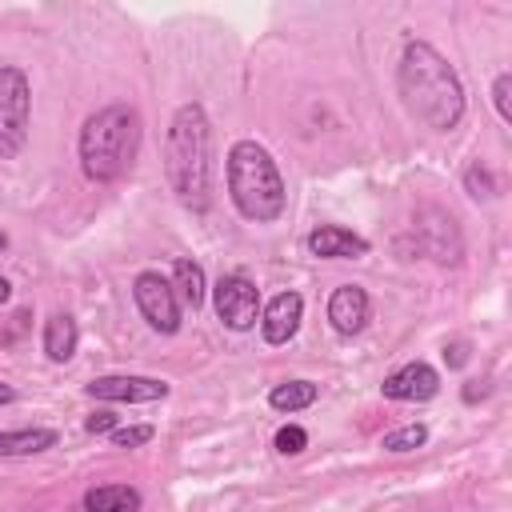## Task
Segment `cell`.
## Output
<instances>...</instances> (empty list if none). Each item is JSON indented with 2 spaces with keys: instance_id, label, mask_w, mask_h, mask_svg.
Segmentation results:
<instances>
[{
  "instance_id": "cell-1",
  "label": "cell",
  "mask_w": 512,
  "mask_h": 512,
  "mask_svg": "<svg viewBox=\"0 0 512 512\" xmlns=\"http://www.w3.org/2000/svg\"><path fill=\"white\" fill-rule=\"evenodd\" d=\"M396 92L408 116L432 132H452L464 120V84L456 68L428 40L404 44V56L396 68Z\"/></svg>"
},
{
  "instance_id": "cell-2",
  "label": "cell",
  "mask_w": 512,
  "mask_h": 512,
  "mask_svg": "<svg viewBox=\"0 0 512 512\" xmlns=\"http://www.w3.org/2000/svg\"><path fill=\"white\" fill-rule=\"evenodd\" d=\"M164 172H168V188L176 192V200L192 212L208 208V188H212V124L204 104H180L172 124H168V140H164Z\"/></svg>"
},
{
  "instance_id": "cell-3",
  "label": "cell",
  "mask_w": 512,
  "mask_h": 512,
  "mask_svg": "<svg viewBox=\"0 0 512 512\" xmlns=\"http://www.w3.org/2000/svg\"><path fill=\"white\" fill-rule=\"evenodd\" d=\"M140 152V112L132 104H108L80 128V168L96 184L120 180Z\"/></svg>"
},
{
  "instance_id": "cell-4",
  "label": "cell",
  "mask_w": 512,
  "mask_h": 512,
  "mask_svg": "<svg viewBox=\"0 0 512 512\" xmlns=\"http://www.w3.org/2000/svg\"><path fill=\"white\" fill-rule=\"evenodd\" d=\"M224 176H228V196L236 204V212L252 224H272L284 212V180L276 160L268 156L264 144L256 140H236L228 148L224 160Z\"/></svg>"
},
{
  "instance_id": "cell-5",
  "label": "cell",
  "mask_w": 512,
  "mask_h": 512,
  "mask_svg": "<svg viewBox=\"0 0 512 512\" xmlns=\"http://www.w3.org/2000/svg\"><path fill=\"white\" fill-rule=\"evenodd\" d=\"M32 124V88L28 76L12 64L0 68V160H16L28 144Z\"/></svg>"
},
{
  "instance_id": "cell-6",
  "label": "cell",
  "mask_w": 512,
  "mask_h": 512,
  "mask_svg": "<svg viewBox=\"0 0 512 512\" xmlns=\"http://www.w3.org/2000/svg\"><path fill=\"white\" fill-rule=\"evenodd\" d=\"M132 296H136V308L148 320V328H156L160 336L180 332V300L172 292V280H164L160 272H140L132 280Z\"/></svg>"
},
{
  "instance_id": "cell-7",
  "label": "cell",
  "mask_w": 512,
  "mask_h": 512,
  "mask_svg": "<svg viewBox=\"0 0 512 512\" xmlns=\"http://www.w3.org/2000/svg\"><path fill=\"white\" fill-rule=\"evenodd\" d=\"M212 300H216V316L232 332H248L256 324V316H260V288L240 272L220 276L216 288H212Z\"/></svg>"
},
{
  "instance_id": "cell-8",
  "label": "cell",
  "mask_w": 512,
  "mask_h": 512,
  "mask_svg": "<svg viewBox=\"0 0 512 512\" xmlns=\"http://www.w3.org/2000/svg\"><path fill=\"white\" fill-rule=\"evenodd\" d=\"M84 392L92 400H112V404H148V400H164L168 384L152 376H96L92 384H84Z\"/></svg>"
},
{
  "instance_id": "cell-9",
  "label": "cell",
  "mask_w": 512,
  "mask_h": 512,
  "mask_svg": "<svg viewBox=\"0 0 512 512\" xmlns=\"http://www.w3.org/2000/svg\"><path fill=\"white\" fill-rule=\"evenodd\" d=\"M380 392L388 400H404V404H416V400H432L440 392V372L424 360H412L404 368H396L392 376H384Z\"/></svg>"
},
{
  "instance_id": "cell-10",
  "label": "cell",
  "mask_w": 512,
  "mask_h": 512,
  "mask_svg": "<svg viewBox=\"0 0 512 512\" xmlns=\"http://www.w3.org/2000/svg\"><path fill=\"white\" fill-rule=\"evenodd\" d=\"M308 252L320 256V260H356V256H368V240L340 228V224H320L308 232Z\"/></svg>"
},
{
  "instance_id": "cell-11",
  "label": "cell",
  "mask_w": 512,
  "mask_h": 512,
  "mask_svg": "<svg viewBox=\"0 0 512 512\" xmlns=\"http://www.w3.org/2000/svg\"><path fill=\"white\" fill-rule=\"evenodd\" d=\"M328 320L340 336H356L368 324V292L360 284H340L328 296Z\"/></svg>"
},
{
  "instance_id": "cell-12",
  "label": "cell",
  "mask_w": 512,
  "mask_h": 512,
  "mask_svg": "<svg viewBox=\"0 0 512 512\" xmlns=\"http://www.w3.org/2000/svg\"><path fill=\"white\" fill-rule=\"evenodd\" d=\"M300 316H304V296L300 292L272 296V304L264 308V320H260L264 340L268 344H288L296 336V328H300Z\"/></svg>"
},
{
  "instance_id": "cell-13",
  "label": "cell",
  "mask_w": 512,
  "mask_h": 512,
  "mask_svg": "<svg viewBox=\"0 0 512 512\" xmlns=\"http://www.w3.org/2000/svg\"><path fill=\"white\" fill-rule=\"evenodd\" d=\"M76 344H80L76 320H72L68 312H52V316L44 320V356H48L52 364H64V360H72Z\"/></svg>"
},
{
  "instance_id": "cell-14",
  "label": "cell",
  "mask_w": 512,
  "mask_h": 512,
  "mask_svg": "<svg viewBox=\"0 0 512 512\" xmlns=\"http://www.w3.org/2000/svg\"><path fill=\"white\" fill-rule=\"evenodd\" d=\"M140 504L132 484H96L84 492V512H140Z\"/></svg>"
},
{
  "instance_id": "cell-15",
  "label": "cell",
  "mask_w": 512,
  "mask_h": 512,
  "mask_svg": "<svg viewBox=\"0 0 512 512\" xmlns=\"http://www.w3.org/2000/svg\"><path fill=\"white\" fill-rule=\"evenodd\" d=\"M172 292H176V300L184 304V308H200L204 304V268L196 264V260H188V256H180L176 264H172Z\"/></svg>"
},
{
  "instance_id": "cell-16",
  "label": "cell",
  "mask_w": 512,
  "mask_h": 512,
  "mask_svg": "<svg viewBox=\"0 0 512 512\" xmlns=\"http://www.w3.org/2000/svg\"><path fill=\"white\" fill-rule=\"evenodd\" d=\"M56 432L52 428H16V432H0V456H36L44 448H56Z\"/></svg>"
},
{
  "instance_id": "cell-17",
  "label": "cell",
  "mask_w": 512,
  "mask_h": 512,
  "mask_svg": "<svg viewBox=\"0 0 512 512\" xmlns=\"http://www.w3.org/2000/svg\"><path fill=\"white\" fill-rule=\"evenodd\" d=\"M316 396H320V388L312 380H284V384H276L268 392V404L276 412H300V408H312Z\"/></svg>"
},
{
  "instance_id": "cell-18",
  "label": "cell",
  "mask_w": 512,
  "mask_h": 512,
  "mask_svg": "<svg viewBox=\"0 0 512 512\" xmlns=\"http://www.w3.org/2000/svg\"><path fill=\"white\" fill-rule=\"evenodd\" d=\"M428 440V428L424 424H404V428H396V432H388L384 436V452H412V448H420Z\"/></svg>"
},
{
  "instance_id": "cell-19",
  "label": "cell",
  "mask_w": 512,
  "mask_h": 512,
  "mask_svg": "<svg viewBox=\"0 0 512 512\" xmlns=\"http://www.w3.org/2000/svg\"><path fill=\"white\" fill-rule=\"evenodd\" d=\"M464 188H468V196H476V200H480V196H484V200H492V196L500 192V188H496V180H492V172H488L480 160H476V164H468V172H464Z\"/></svg>"
},
{
  "instance_id": "cell-20",
  "label": "cell",
  "mask_w": 512,
  "mask_h": 512,
  "mask_svg": "<svg viewBox=\"0 0 512 512\" xmlns=\"http://www.w3.org/2000/svg\"><path fill=\"white\" fill-rule=\"evenodd\" d=\"M272 444H276V452H280V456H300V452L308 448V432H304L300 424H284V428L276 432V440H272Z\"/></svg>"
},
{
  "instance_id": "cell-21",
  "label": "cell",
  "mask_w": 512,
  "mask_h": 512,
  "mask_svg": "<svg viewBox=\"0 0 512 512\" xmlns=\"http://www.w3.org/2000/svg\"><path fill=\"white\" fill-rule=\"evenodd\" d=\"M156 436V428L152 424H132V428H112V444L116 448H140V444H148Z\"/></svg>"
},
{
  "instance_id": "cell-22",
  "label": "cell",
  "mask_w": 512,
  "mask_h": 512,
  "mask_svg": "<svg viewBox=\"0 0 512 512\" xmlns=\"http://www.w3.org/2000/svg\"><path fill=\"white\" fill-rule=\"evenodd\" d=\"M508 92H512V76H508V72H500V76H496V84H492V104H496V112H500V120H504V124L512 120V100H508Z\"/></svg>"
},
{
  "instance_id": "cell-23",
  "label": "cell",
  "mask_w": 512,
  "mask_h": 512,
  "mask_svg": "<svg viewBox=\"0 0 512 512\" xmlns=\"http://www.w3.org/2000/svg\"><path fill=\"white\" fill-rule=\"evenodd\" d=\"M116 428V416L112 412H92L88 420H84V432H92V436H104V432H112Z\"/></svg>"
},
{
  "instance_id": "cell-24",
  "label": "cell",
  "mask_w": 512,
  "mask_h": 512,
  "mask_svg": "<svg viewBox=\"0 0 512 512\" xmlns=\"http://www.w3.org/2000/svg\"><path fill=\"white\" fill-rule=\"evenodd\" d=\"M444 360H448L452 368H460V364L468 360V348H464V344H452V348H444Z\"/></svg>"
},
{
  "instance_id": "cell-25",
  "label": "cell",
  "mask_w": 512,
  "mask_h": 512,
  "mask_svg": "<svg viewBox=\"0 0 512 512\" xmlns=\"http://www.w3.org/2000/svg\"><path fill=\"white\" fill-rule=\"evenodd\" d=\"M12 400H16V388H12V384H4V380H0V404H12Z\"/></svg>"
},
{
  "instance_id": "cell-26",
  "label": "cell",
  "mask_w": 512,
  "mask_h": 512,
  "mask_svg": "<svg viewBox=\"0 0 512 512\" xmlns=\"http://www.w3.org/2000/svg\"><path fill=\"white\" fill-rule=\"evenodd\" d=\"M8 296H12V284L0 276V304H8Z\"/></svg>"
},
{
  "instance_id": "cell-27",
  "label": "cell",
  "mask_w": 512,
  "mask_h": 512,
  "mask_svg": "<svg viewBox=\"0 0 512 512\" xmlns=\"http://www.w3.org/2000/svg\"><path fill=\"white\" fill-rule=\"evenodd\" d=\"M4 244H8V236H4V232H0V248H4Z\"/></svg>"
}]
</instances>
